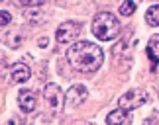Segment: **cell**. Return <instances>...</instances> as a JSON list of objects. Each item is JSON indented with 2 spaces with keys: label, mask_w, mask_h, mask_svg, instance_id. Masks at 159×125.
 I'll list each match as a JSON object with an SVG mask.
<instances>
[{
  "label": "cell",
  "mask_w": 159,
  "mask_h": 125,
  "mask_svg": "<svg viewBox=\"0 0 159 125\" xmlns=\"http://www.w3.org/2000/svg\"><path fill=\"white\" fill-rule=\"evenodd\" d=\"M41 16H43V14H41L38 8H35V10H28V12H26V18H28V22H30V23H41V22L45 20V18H41Z\"/></svg>",
  "instance_id": "obj_13"
},
{
  "label": "cell",
  "mask_w": 159,
  "mask_h": 125,
  "mask_svg": "<svg viewBox=\"0 0 159 125\" xmlns=\"http://www.w3.org/2000/svg\"><path fill=\"white\" fill-rule=\"evenodd\" d=\"M136 8H138V4L134 2V0H126V2H122V6H120V14L122 16H132L134 12H136Z\"/></svg>",
  "instance_id": "obj_12"
},
{
  "label": "cell",
  "mask_w": 159,
  "mask_h": 125,
  "mask_svg": "<svg viewBox=\"0 0 159 125\" xmlns=\"http://www.w3.org/2000/svg\"><path fill=\"white\" fill-rule=\"evenodd\" d=\"M87 94H89V90L83 84L71 86L69 90H67V96H65V106H69V108H79V106L87 100Z\"/></svg>",
  "instance_id": "obj_6"
},
{
  "label": "cell",
  "mask_w": 159,
  "mask_h": 125,
  "mask_svg": "<svg viewBox=\"0 0 159 125\" xmlns=\"http://www.w3.org/2000/svg\"><path fill=\"white\" fill-rule=\"evenodd\" d=\"M145 53H148L149 61H151V69H157V63H159V35H153L149 39L148 47H145Z\"/></svg>",
  "instance_id": "obj_9"
},
{
  "label": "cell",
  "mask_w": 159,
  "mask_h": 125,
  "mask_svg": "<svg viewBox=\"0 0 159 125\" xmlns=\"http://www.w3.org/2000/svg\"><path fill=\"white\" fill-rule=\"evenodd\" d=\"M106 123L108 125H128V123H132V114L126 108L114 110L106 115Z\"/></svg>",
  "instance_id": "obj_8"
},
{
  "label": "cell",
  "mask_w": 159,
  "mask_h": 125,
  "mask_svg": "<svg viewBox=\"0 0 159 125\" xmlns=\"http://www.w3.org/2000/svg\"><path fill=\"white\" fill-rule=\"evenodd\" d=\"M18 106H20V110L26 111V114L34 111L35 106H38V94L34 90H22L20 96H18Z\"/></svg>",
  "instance_id": "obj_7"
},
{
  "label": "cell",
  "mask_w": 159,
  "mask_h": 125,
  "mask_svg": "<svg viewBox=\"0 0 159 125\" xmlns=\"http://www.w3.org/2000/svg\"><path fill=\"white\" fill-rule=\"evenodd\" d=\"M10 22H12V16H10V12L2 10V12H0V26H2V29H4V26H8Z\"/></svg>",
  "instance_id": "obj_15"
},
{
  "label": "cell",
  "mask_w": 159,
  "mask_h": 125,
  "mask_svg": "<svg viewBox=\"0 0 159 125\" xmlns=\"http://www.w3.org/2000/svg\"><path fill=\"white\" fill-rule=\"evenodd\" d=\"M145 22H148V26H151V27L159 26V4L148 8V12H145Z\"/></svg>",
  "instance_id": "obj_11"
},
{
  "label": "cell",
  "mask_w": 159,
  "mask_h": 125,
  "mask_svg": "<svg viewBox=\"0 0 159 125\" xmlns=\"http://www.w3.org/2000/svg\"><path fill=\"white\" fill-rule=\"evenodd\" d=\"M12 80L14 82H26L30 80V67L24 63H18L12 67Z\"/></svg>",
  "instance_id": "obj_10"
},
{
  "label": "cell",
  "mask_w": 159,
  "mask_h": 125,
  "mask_svg": "<svg viewBox=\"0 0 159 125\" xmlns=\"http://www.w3.org/2000/svg\"><path fill=\"white\" fill-rule=\"evenodd\" d=\"M81 29L83 26L79 22H63L61 26L57 27V31H55V37H57L59 43H73L79 35H81Z\"/></svg>",
  "instance_id": "obj_4"
},
{
  "label": "cell",
  "mask_w": 159,
  "mask_h": 125,
  "mask_svg": "<svg viewBox=\"0 0 159 125\" xmlns=\"http://www.w3.org/2000/svg\"><path fill=\"white\" fill-rule=\"evenodd\" d=\"M67 61L75 70L81 73H94L104 61V53L93 41H77L67 49Z\"/></svg>",
  "instance_id": "obj_1"
},
{
  "label": "cell",
  "mask_w": 159,
  "mask_h": 125,
  "mask_svg": "<svg viewBox=\"0 0 159 125\" xmlns=\"http://www.w3.org/2000/svg\"><path fill=\"white\" fill-rule=\"evenodd\" d=\"M93 33L100 41H110L120 33V22L110 12H98L93 20Z\"/></svg>",
  "instance_id": "obj_2"
},
{
  "label": "cell",
  "mask_w": 159,
  "mask_h": 125,
  "mask_svg": "<svg viewBox=\"0 0 159 125\" xmlns=\"http://www.w3.org/2000/svg\"><path fill=\"white\" fill-rule=\"evenodd\" d=\"M43 98H45V102L49 104V108L53 111H61V110H63L65 96H63V92H61V88L57 84H47L43 88Z\"/></svg>",
  "instance_id": "obj_5"
},
{
  "label": "cell",
  "mask_w": 159,
  "mask_h": 125,
  "mask_svg": "<svg viewBox=\"0 0 159 125\" xmlns=\"http://www.w3.org/2000/svg\"><path fill=\"white\" fill-rule=\"evenodd\" d=\"M18 6H26V8H38L45 2V0H14Z\"/></svg>",
  "instance_id": "obj_14"
},
{
  "label": "cell",
  "mask_w": 159,
  "mask_h": 125,
  "mask_svg": "<svg viewBox=\"0 0 159 125\" xmlns=\"http://www.w3.org/2000/svg\"><path fill=\"white\" fill-rule=\"evenodd\" d=\"M148 92L145 90H128L126 94H122L120 100H118V106L120 108H126V110H138V108H142V106L148 104Z\"/></svg>",
  "instance_id": "obj_3"
},
{
  "label": "cell",
  "mask_w": 159,
  "mask_h": 125,
  "mask_svg": "<svg viewBox=\"0 0 159 125\" xmlns=\"http://www.w3.org/2000/svg\"><path fill=\"white\" fill-rule=\"evenodd\" d=\"M155 121H159V110H157L151 117H148V119H145V123H155Z\"/></svg>",
  "instance_id": "obj_16"
}]
</instances>
